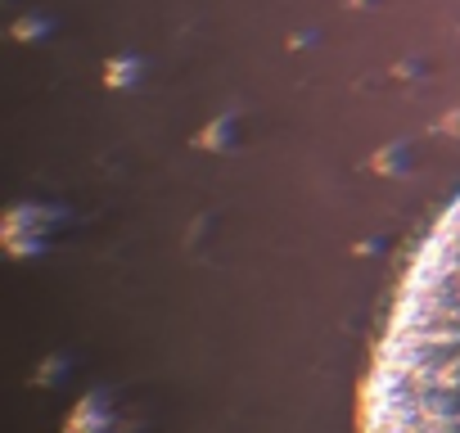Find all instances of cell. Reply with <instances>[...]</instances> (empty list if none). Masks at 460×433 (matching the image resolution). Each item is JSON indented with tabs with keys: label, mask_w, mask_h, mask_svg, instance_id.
Wrapping results in <instances>:
<instances>
[{
	"label": "cell",
	"mask_w": 460,
	"mask_h": 433,
	"mask_svg": "<svg viewBox=\"0 0 460 433\" xmlns=\"http://www.w3.org/2000/svg\"><path fill=\"white\" fill-rule=\"evenodd\" d=\"M361 433H460V203L402 285Z\"/></svg>",
	"instance_id": "6da1fadb"
}]
</instances>
